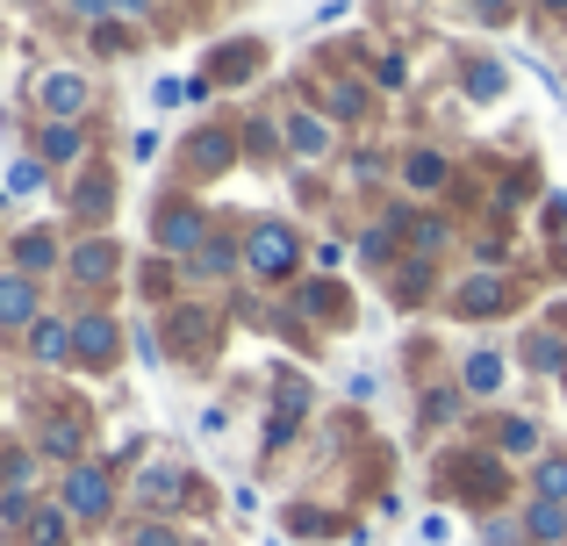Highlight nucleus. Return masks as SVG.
Returning a JSON list of instances; mask_svg holds the SVG:
<instances>
[{
	"label": "nucleus",
	"instance_id": "nucleus-1",
	"mask_svg": "<svg viewBox=\"0 0 567 546\" xmlns=\"http://www.w3.org/2000/svg\"><path fill=\"white\" fill-rule=\"evenodd\" d=\"M295 259H302V245H295V230H288V224H259V230H251V245H245V267L259 274V280H280V274H295Z\"/></svg>",
	"mask_w": 567,
	"mask_h": 546
},
{
	"label": "nucleus",
	"instance_id": "nucleus-2",
	"mask_svg": "<svg viewBox=\"0 0 567 546\" xmlns=\"http://www.w3.org/2000/svg\"><path fill=\"white\" fill-rule=\"evenodd\" d=\"M65 511L72 518H101V511H109V475H101V467H72L65 475Z\"/></svg>",
	"mask_w": 567,
	"mask_h": 546
},
{
	"label": "nucleus",
	"instance_id": "nucleus-3",
	"mask_svg": "<svg viewBox=\"0 0 567 546\" xmlns=\"http://www.w3.org/2000/svg\"><path fill=\"white\" fill-rule=\"evenodd\" d=\"M22 323H29V331H37V280H29V274H14V280H0V331H22Z\"/></svg>",
	"mask_w": 567,
	"mask_h": 546
},
{
	"label": "nucleus",
	"instance_id": "nucleus-4",
	"mask_svg": "<svg viewBox=\"0 0 567 546\" xmlns=\"http://www.w3.org/2000/svg\"><path fill=\"white\" fill-rule=\"evenodd\" d=\"M43 109H51L58 123H65V115H80L86 109V80H80V72H51V80H43Z\"/></svg>",
	"mask_w": 567,
	"mask_h": 546
},
{
	"label": "nucleus",
	"instance_id": "nucleus-5",
	"mask_svg": "<svg viewBox=\"0 0 567 546\" xmlns=\"http://www.w3.org/2000/svg\"><path fill=\"white\" fill-rule=\"evenodd\" d=\"M72 352H80V360H109L115 352V323L109 317H80L72 323Z\"/></svg>",
	"mask_w": 567,
	"mask_h": 546
},
{
	"label": "nucleus",
	"instance_id": "nucleus-6",
	"mask_svg": "<svg viewBox=\"0 0 567 546\" xmlns=\"http://www.w3.org/2000/svg\"><path fill=\"white\" fill-rule=\"evenodd\" d=\"M158 245H166V253H194V245H202V216H194V209H166V216H158Z\"/></svg>",
	"mask_w": 567,
	"mask_h": 546
},
{
	"label": "nucleus",
	"instance_id": "nucleus-7",
	"mask_svg": "<svg viewBox=\"0 0 567 546\" xmlns=\"http://www.w3.org/2000/svg\"><path fill=\"white\" fill-rule=\"evenodd\" d=\"M511 302V288H503L496 274H474L467 288H460V309H474V317H488V309H503Z\"/></svg>",
	"mask_w": 567,
	"mask_h": 546
},
{
	"label": "nucleus",
	"instance_id": "nucleus-8",
	"mask_svg": "<svg viewBox=\"0 0 567 546\" xmlns=\"http://www.w3.org/2000/svg\"><path fill=\"white\" fill-rule=\"evenodd\" d=\"M37 152L51 158V166H72V158L86 152V137H80V130H72V123H51V130H43V137H37Z\"/></svg>",
	"mask_w": 567,
	"mask_h": 546
},
{
	"label": "nucleus",
	"instance_id": "nucleus-9",
	"mask_svg": "<svg viewBox=\"0 0 567 546\" xmlns=\"http://www.w3.org/2000/svg\"><path fill=\"white\" fill-rule=\"evenodd\" d=\"M525 367H532V374H560V367H567V346H560L554 331L525 338Z\"/></svg>",
	"mask_w": 567,
	"mask_h": 546
},
{
	"label": "nucleus",
	"instance_id": "nucleus-10",
	"mask_svg": "<svg viewBox=\"0 0 567 546\" xmlns=\"http://www.w3.org/2000/svg\"><path fill=\"white\" fill-rule=\"evenodd\" d=\"M58 259V238L51 230H29V238H14V267H29V274H43Z\"/></svg>",
	"mask_w": 567,
	"mask_h": 546
},
{
	"label": "nucleus",
	"instance_id": "nucleus-11",
	"mask_svg": "<svg viewBox=\"0 0 567 546\" xmlns=\"http://www.w3.org/2000/svg\"><path fill=\"white\" fill-rule=\"evenodd\" d=\"M29 352H37V360H65V352H72V323H51V317H43L37 331H29Z\"/></svg>",
	"mask_w": 567,
	"mask_h": 546
},
{
	"label": "nucleus",
	"instance_id": "nucleus-12",
	"mask_svg": "<svg viewBox=\"0 0 567 546\" xmlns=\"http://www.w3.org/2000/svg\"><path fill=\"white\" fill-rule=\"evenodd\" d=\"M525 533L532 539H560L567 533V504H546V496H539V504L525 511Z\"/></svg>",
	"mask_w": 567,
	"mask_h": 546
},
{
	"label": "nucleus",
	"instance_id": "nucleus-13",
	"mask_svg": "<svg viewBox=\"0 0 567 546\" xmlns=\"http://www.w3.org/2000/svg\"><path fill=\"white\" fill-rule=\"evenodd\" d=\"M29 546H65V504H43L29 518Z\"/></svg>",
	"mask_w": 567,
	"mask_h": 546
},
{
	"label": "nucleus",
	"instance_id": "nucleus-14",
	"mask_svg": "<svg viewBox=\"0 0 567 546\" xmlns=\"http://www.w3.org/2000/svg\"><path fill=\"white\" fill-rule=\"evenodd\" d=\"M338 302H346V295H338L331 280H309V288H295V309H302V317H331Z\"/></svg>",
	"mask_w": 567,
	"mask_h": 546
},
{
	"label": "nucleus",
	"instance_id": "nucleus-15",
	"mask_svg": "<svg viewBox=\"0 0 567 546\" xmlns=\"http://www.w3.org/2000/svg\"><path fill=\"white\" fill-rule=\"evenodd\" d=\"M467 389L474 395H496L503 389V360H496V352H474V360H467Z\"/></svg>",
	"mask_w": 567,
	"mask_h": 546
},
{
	"label": "nucleus",
	"instance_id": "nucleus-16",
	"mask_svg": "<svg viewBox=\"0 0 567 546\" xmlns=\"http://www.w3.org/2000/svg\"><path fill=\"white\" fill-rule=\"evenodd\" d=\"M72 274H80V280H109L115 253H109V245H80V253H72Z\"/></svg>",
	"mask_w": 567,
	"mask_h": 546
},
{
	"label": "nucleus",
	"instance_id": "nucleus-17",
	"mask_svg": "<svg viewBox=\"0 0 567 546\" xmlns=\"http://www.w3.org/2000/svg\"><path fill=\"white\" fill-rule=\"evenodd\" d=\"M288 144H295L302 158H317V152H323V123H317V115H288Z\"/></svg>",
	"mask_w": 567,
	"mask_h": 546
},
{
	"label": "nucleus",
	"instance_id": "nucleus-18",
	"mask_svg": "<svg viewBox=\"0 0 567 546\" xmlns=\"http://www.w3.org/2000/svg\"><path fill=\"white\" fill-rule=\"evenodd\" d=\"M496 446H503V453H532V446H539V424H532V418H503Z\"/></svg>",
	"mask_w": 567,
	"mask_h": 546
},
{
	"label": "nucleus",
	"instance_id": "nucleus-19",
	"mask_svg": "<svg viewBox=\"0 0 567 546\" xmlns=\"http://www.w3.org/2000/svg\"><path fill=\"white\" fill-rule=\"evenodd\" d=\"M402 173H410V187H439V181H445V158H439V152H416Z\"/></svg>",
	"mask_w": 567,
	"mask_h": 546
},
{
	"label": "nucleus",
	"instance_id": "nucleus-20",
	"mask_svg": "<svg viewBox=\"0 0 567 546\" xmlns=\"http://www.w3.org/2000/svg\"><path fill=\"white\" fill-rule=\"evenodd\" d=\"M137 490H144V504H173V490H181V475H173V467H152V475H144Z\"/></svg>",
	"mask_w": 567,
	"mask_h": 546
},
{
	"label": "nucleus",
	"instance_id": "nucleus-21",
	"mask_svg": "<svg viewBox=\"0 0 567 546\" xmlns=\"http://www.w3.org/2000/svg\"><path fill=\"white\" fill-rule=\"evenodd\" d=\"M72 209H80V216H86V224H94V216H101V209H109V181H101V173H94V181H86V187H80V202H72Z\"/></svg>",
	"mask_w": 567,
	"mask_h": 546
},
{
	"label": "nucleus",
	"instance_id": "nucleus-22",
	"mask_svg": "<svg viewBox=\"0 0 567 546\" xmlns=\"http://www.w3.org/2000/svg\"><path fill=\"white\" fill-rule=\"evenodd\" d=\"M539 496H546V504L567 496V461H539Z\"/></svg>",
	"mask_w": 567,
	"mask_h": 546
},
{
	"label": "nucleus",
	"instance_id": "nucleus-23",
	"mask_svg": "<svg viewBox=\"0 0 567 546\" xmlns=\"http://www.w3.org/2000/svg\"><path fill=\"white\" fill-rule=\"evenodd\" d=\"M467 86H474V101H496V86H503V65H474V72H467Z\"/></svg>",
	"mask_w": 567,
	"mask_h": 546
},
{
	"label": "nucleus",
	"instance_id": "nucleus-24",
	"mask_svg": "<svg viewBox=\"0 0 567 546\" xmlns=\"http://www.w3.org/2000/svg\"><path fill=\"white\" fill-rule=\"evenodd\" d=\"M223 158H230V144H223V137H202V144H194V166H202V173H216Z\"/></svg>",
	"mask_w": 567,
	"mask_h": 546
},
{
	"label": "nucleus",
	"instance_id": "nucleus-25",
	"mask_svg": "<svg viewBox=\"0 0 567 546\" xmlns=\"http://www.w3.org/2000/svg\"><path fill=\"white\" fill-rule=\"evenodd\" d=\"M130 546H181V533H166V525H137Z\"/></svg>",
	"mask_w": 567,
	"mask_h": 546
},
{
	"label": "nucleus",
	"instance_id": "nucleus-26",
	"mask_svg": "<svg viewBox=\"0 0 567 546\" xmlns=\"http://www.w3.org/2000/svg\"><path fill=\"white\" fill-rule=\"evenodd\" d=\"M72 446H80V432H72V424H51V439H43V453H65V461H72Z\"/></svg>",
	"mask_w": 567,
	"mask_h": 546
},
{
	"label": "nucleus",
	"instance_id": "nucleus-27",
	"mask_svg": "<svg viewBox=\"0 0 567 546\" xmlns=\"http://www.w3.org/2000/svg\"><path fill=\"white\" fill-rule=\"evenodd\" d=\"M230 259H237L230 245H202V274H230Z\"/></svg>",
	"mask_w": 567,
	"mask_h": 546
},
{
	"label": "nucleus",
	"instance_id": "nucleus-28",
	"mask_svg": "<svg viewBox=\"0 0 567 546\" xmlns=\"http://www.w3.org/2000/svg\"><path fill=\"white\" fill-rule=\"evenodd\" d=\"M288 410H309V389H302V381H280V418H288Z\"/></svg>",
	"mask_w": 567,
	"mask_h": 546
},
{
	"label": "nucleus",
	"instance_id": "nucleus-29",
	"mask_svg": "<svg viewBox=\"0 0 567 546\" xmlns=\"http://www.w3.org/2000/svg\"><path fill=\"white\" fill-rule=\"evenodd\" d=\"M360 109V86H331V115H352Z\"/></svg>",
	"mask_w": 567,
	"mask_h": 546
}]
</instances>
